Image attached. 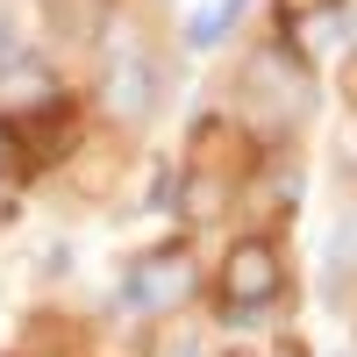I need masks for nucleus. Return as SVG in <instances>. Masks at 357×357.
<instances>
[{
    "instance_id": "f257e3e1",
    "label": "nucleus",
    "mask_w": 357,
    "mask_h": 357,
    "mask_svg": "<svg viewBox=\"0 0 357 357\" xmlns=\"http://www.w3.org/2000/svg\"><path fill=\"white\" fill-rule=\"evenodd\" d=\"M186 286H193V264H186V257H143L136 272H129V301L158 314V307H178V301H186Z\"/></svg>"
},
{
    "instance_id": "f03ea898",
    "label": "nucleus",
    "mask_w": 357,
    "mask_h": 357,
    "mask_svg": "<svg viewBox=\"0 0 357 357\" xmlns=\"http://www.w3.org/2000/svg\"><path fill=\"white\" fill-rule=\"evenodd\" d=\"M151 100H158L151 57H143V50L114 57V72H107V107H114V114H151Z\"/></svg>"
},
{
    "instance_id": "7ed1b4c3",
    "label": "nucleus",
    "mask_w": 357,
    "mask_h": 357,
    "mask_svg": "<svg viewBox=\"0 0 357 357\" xmlns=\"http://www.w3.org/2000/svg\"><path fill=\"white\" fill-rule=\"evenodd\" d=\"M236 15H250V0H215V8H200V22L186 29V43L193 50H215L229 29H236Z\"/></svg>"
}]
</instances>
